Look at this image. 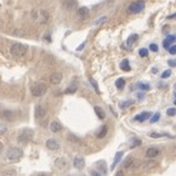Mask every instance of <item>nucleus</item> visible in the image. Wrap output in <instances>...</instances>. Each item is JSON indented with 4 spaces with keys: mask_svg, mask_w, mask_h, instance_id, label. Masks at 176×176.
I'll use <instances>...</instances> for the list:
<instances>
[{
    "mask_svg": "<svg viewBox=\"0 0 176 176\" xmlns=\"http://www.w3.org/2000/svg\"><path fill=\"white\" fill-rule=\"evenodd\" d=\"M159 118H160V114H159V113H156V114H154L153 117H151L149 121H151V123H156V121L159 120Z\"/></svg>",
    "mask_w": 176,
    "mask_h": 176,
    "instance_id": "nucleus-31",
    "label": "nucleus"
},
{
    "mask_svg": "<svg viewBox=\"0 0 176 176\" xmlns=\"http://www.w3.org/2000/svg\"><path fill=\"white\" fill-rule=\"evenodd\" d=\"M171 75V71L170 69H167L165 72H163V74H161V78L163 79H167V78H169Z\"/></svg>",
    "mask_w": 176,
    "mask_h": 176,
    "instance_id": "nucleus-33",
    "label": "nucleus"
},
{
    "mask_svg": "<svg viewBox=\"0 0 176 176\" xmlns=\"http://www.w3.org/2000/svg\"><path fill=\"white\" fill-rule=\"evenodd\" d=\"M159 154H160V151L158 148H156V147H151V148H148L146 151V157L147 158H154V157H157Z\"/></svg>",
    "mask_w": 176,
    "mask_h": 176,
    "instance_id": "nucleus-12",
    "label": "nucleus"
},
{
    "mask_svg": "<svg viewBox=\"0 0 176 176\" xmlns=\"http://www.w3.org/2000/svg\"><path fill=\"white\" fill-rule=\"evenodd\" d=\"M116 176H124V175H123V171H118V172L116 174Z\"/></svg>",
    "mask_w": 176,
    "mask_h": 176,
    "instance_id": "nucleus-47",
    "label": "nucleus"
},
{
    "mask_svg": "<svg viewBox=\"0 0 176 176\" xmlns=\"http://www.w3.org/2000/svg\"><path fill=\"white\" fill-rule=\"evenodd\" d=\"M9 116H12V113H11V112H9V111H5V112H3V113H1V117H3L4 119L10 120V119H11V117H9Z\"/></svg>",
    "mask_w": 176,
    "mask_h": 176,
    "instance_id": "nucleus-29",
    "label": "nucleus"
},
{
    "mask_svg": "<svg viewBox=\"0 0 176 176\" xmlns=\"http://www.w3.org/2000/svg\"><path fill=\"white\" fill-rule=\"evenodd\" d=\"M32 95L34 97H41L43 95H45V92L47 91V86L44 83H38L32 87Z\"/></svg>",
    "mask_w": 176,
    "mask_h": 176,
    "instance_id": "nucleus-4",
    "label": "nucleus"
},
{
    "mask_svg": "<svg viewBox=\"0 0 176 176\" xmlns=\"http://www.w3.org/2000/svg\"><path fill=\"white\" fill-rule=\"evenodd\" d=\"M96 167H97V170H96V171H98L101 175H106V174H107V168H106V165L103 164V161H98L97 164H96Z\"/></svg>",
    "mask_w": 176,
    "mask_h": 176,
    "instance_id": "nucleus-20",
    "label": "nucleus"
},
{
    "mask_svg": "<svg viewBox=\"0 0 176 176\" xmlns=\"http://www.w3.org/2000/svg\"><path fill=\"white\" fill-rule=\"evenodd\" d=\"M151 116H152V114H151V112H143V113H141V114L136 116L135 117V120L136 121H145V120L149 119Z\"/></svg>",
    "mask_w": 176,
    "mask_h": 176,
    "instance_id": "nucleus-15",
    "label": "nucleus"
},
{
    "mask_svg": "<svg viewBox=\"0 0 176 176\" xmlns=\"http://www.w3.org/2000/svg\"><path fill=\"white\" fill-rule=\"evenodd\" d=\"M68 140H69L71 142H75V143H81V140H80V139H78V137H75L74 135H69V136H68Z\"/></svg>",
    "mask_w": 176,
    "mask_h": 176,
    "instance_id": "nucleus-28",
    "label": "nucleus"
},
{
    "mask_svg": "<svg viewBox=\"0 0 176 176\" xmlns=\"http://www.w3.org/2000/svg\"><path fill=\"white\" fill-rule=\"evenodd\" d=\"M62 79H63V75H62L61 73H58V72H55V73H52L51 75H50V83L54 84V85L60 84L62 81Z\"/></svg>",
    "mask_w": 176,
    "mask_h": 176,
    "instance_id": "nucleus-7",
    "label": "nucleus"
},
{
    "mask_svg": "<svg viewBox=\"0 0 176 176\" xmlns=\"http://www.w3.org/2000/svg\"><path fill=\"white\" fill-rule=\"evenodd\" d=\"M105 21H107V17H106V16H102L101 18H98V20H96V21H95V24L97 26V24H101V23H103Z\"/></svg>",
    "mask_w": 176,
    "mask_h": 176,
    "instance_id": "nucleus-37",
    "label": "nucleus"
},
{
    "mask_svg": "<svg viewBox=\"0 0 176 176\" xmlns=\"http://www.w3.org/2000/svg\"><path fill=\"white\" fill-rule=\"evenodd\" d=\"M55 167L60 170H65L67 168V160L65 158H57L55 160Z\"/></svg>",
    "mask_w": 176,
    "mask_h": 176,
    "instance_id": "nucleus-13",
    "label": "nucleus"
},
{
    "mask_svg": "<svg viewBox=\"0 0 176 176\" xmlns=\"http://www.w3.org/2000/svg\"><path fill=\"white\" fill-rule=\"evenodd\" d=\"M46 113H47V111H46V108L44 106L38 105L35 107V118L36 119H44L45 116H46Z\"/></svg>",
    "mask_w": 176,
    "mask_h": 176,
    "instance_id": "nucleus-6",
    "label": "nucleus"
},
{
    "mask_svg": "<svg viewBox=\"0 0 176 176\" xmlns=\"http://www.w3.org/2000/svg\"><path fill=\"white\" fill-rule=\"evenodd\" d=\"M119 67H120V69H121V71H125V72L131 71V67H130V63H129V60H127V58L123 60V61L120 62Z\"/></svg>",
    "mask_w": 176,
    "mask_h": 176,
    "instance_id": "nucleus-17",
    "label": "nucleus"
},
{
    "mask_svg": "<svg viewBox=\"0 0 176 176\" xmlns=\"http://www.w3.org/2000/svg\"><path fill=\"white\" fill-rule=\"evenodd\" d=\"M141 145V140H137V139H135V140H132V145L130 146L131 148H134V147H136V146H140Z\"/></svg>",
    "mask_w": 176,
    "mask_h": 176,
    "instance_id": "nucleus-38",
    "label": "nucleus"
},
{
    "mask_svg": "<svg viewBox=\"0 0 176 176\" xmlns=\"http://www.w3.org/2000/svg\"><path fill=\"white\" fill-rule=\"evenodd\" d=\"M94 111H95V113H96V116L100 118V119H105V117H106V114H105V112H103V109L101 108V107H95L94 108Z\"/></svg>",
    "mask_w": 176,
    "mask_h": 176,
    "instance_id": "nucleus-22",
    "label": "nucleus"
},
{
    "mask_svg": "<svg viewBox=\"0 0 176 176\" xmlns=\"http://www.w3.org/2000/svg\"><path fill=\"white\" fill-rule=\"evenodd\" d=\"M77 6H78L77 0H65V1H63V7H65L66 10L72 11V10L77 9Z\"/></svg>",
    "mask_w": 176,
    "mask_h": 176,
    "instance_id": "nucleus-10",
    "label": "nucleus"
},
{
    "mask_svg": "<svg viewBox=\"0 0 176 176\" xmlns=\"http://www.w3.org/2000/svg\"><path fill=\"white\" fill-rule=\"evenodd\" d=\"M84 46H85V43H83V44H81V45H80L77 50H78V51H80V50H83V49H84Z\"/></svg>",
    "mask_w": 176,
    "mask_h": 176,
    "instance_id": "nucleus-44",
    "label": "nucleus"
},
{
    "mask_svg": "<svg viewBox=\"0 0 176 176\" xmlns=\"http://www.w3.org/2000/svg\"><path fill=\"white\" fill-rule=\"evenodd\" d=\"M73 163H74V168L78 170H83L85 167V159L83 157H75Z\"/></svg>",
    "mask_w": 176,
    "mask_h": 176,
    "instance_id": "nucleus-9",
    "label": "nucleus"
},
{
    "mask_svg": "<svg viewBox=\"0 0 176 176\" xmlns=\"http://www.w3.org/2000/svg\"><path fill=\"white\" fill-rule=\"evenodd\" d=\"M39 176H47V175H46V174H40Z\"/></svg>",
    "mask_w": 176,
    "mask_h": 176,
    "instance_id": "nucleus-50",
    "label": "nucleus"
},
{
    "mask_svg": "<svg viewBox=\"0 0 176 176\" xmlns=\"http://www.w3.org/2000/svg\"><path fill=\"white\" fill-rule=\"evenodd\" d=\"M167 114H168L169 117H174V116L176 114V109H175V108H169V109L167 111Z\"/></svg>",
    "mask_w": 176,
    "mask_h": 176,
    "instance_id": "nucleus-35",
    "label": "nucleus"
},
{
    "mask_svg": "<svg viewBox=\"0 0 176 176\" xmlns=\"http://www.w3.org/2000/svg\"><path fill=\"white\" fill-rule=\"evenodd\" d=\"M149 137H152V139H158V137H161V136H164V134H158V132H149L148 135Z\"/></svg>",
    "mask_w": 176,
    "mask_h": 176,
    "instance_id": "nucleus-32",
    "label": "nucleus"
},
{
    "mask_svg": "<svg viewBox=\"0 0 176 176\" xmlns=\"http://www.w3.org/2000/svg\"><path fill=\"white\" fill-rule=\"evenodd\" d=\"M123 152H118L117 154H116V157H114V160H113V164H112V167H111V169H114L116 167H117V164L120 161V159L123 158Z\"/></svg>",
    "mask_w": 176,
    "mask_h": 176,
    "instance_id": "nucleus-21",
    "label": "nucleus"
},
{
    "mask_svg": "<svg viewBox=\"0 0 176 176\" xmlns=\"http://www.w3.org/2000/svg\"><path fill=\"white\" fill-rule=\"evenodd\" d=\"M91 176H102V175L100 174L98 171H96V170H92V171H91Z\"/></svg>",
    "mask_w": 176,
    "mask_h": 176,
    "instance_id": "nucleus-43",
    "label": "nucleus"
},
{
    "mask_svg": "<svg viewBox=\"0 0 176 176\" xmlns=\"http://www.w3.org/2000/svg\"><path fill=\"white\" fill-rule=\"evenodd\" d=\"M175 41H176V36L175 35H168L165 39H164V41H163V47H164V49H169L171 46V44H174Z\"/></svg>",
    "mask_w": 176,
    "mask_h": 176,
    "instance_id": "nucleus-11",
    "label": "nucleus"
},
{
    "mask_svg": "<svg viewBox=\"0 0 176 176\" xmlns=\"http://www.w3.org/2000/svg\"><path fill=\"white\" fill-rule=\"evenodd\" d=\"M89 81H90V83H91V85L94 86V89L96 90V92H100V90H98V85H97V83H96V81H95V80H94L92 78H90V79H89Z\"/></svg>",
    "mask_w": 176,
    "mask_h": 176,
    "instance_id": "nucleus-34",
    "label": "nucleus"
},
{
    "mask_svg": "<svg viewBox=\"0 0 176 176\" xmlns=\"http://www.w3.org/2000/svg\"><path fill=\"white\" fill-rule=\"evenodd\" d=\"M152 72H153V73H157V72H158V69H157V68H153V69H152Z\"/></svg>",
    "mask_w": 176,
    "mask_h": 176,
    "instance_id": "nucleus-48",
    "label": "nucleus"
},
{
    "mask_svg": "<svg viewBox=\"0 0 176 176\" xmlns=\"http://www.w3.org/2000/svg\"><path fill=\"white\" fill-rule=\"evenodd\" d=\"M61 129H62V125L58 121H51V124H50V130L52 132H58Z\"/></svg>",
    "mask_w": 176,
    "mask_h": 176,
    "instance_id": "nucleus-19",
    "label": "nucleus"
},
{
    "mask_svg": "<svg viewBox=\"0 0 176 176\" xmlns=\"http://www.w3.org/2000/svg\"><path fill=\"white\" fill-rule=\"evenodd\" d=\"M156 164L157 163L156 161H145L143 163V165H142V169H145V170H149V169H153L154 167H156Z\"/></svg>",
    "mask_w": 176,
    "mask_h": 176,
    "instance_id": "nucleus-23",
    "label": "nucleus"
},
{
    "mask_svg": "<svg viewBox=\"0 0 176 176\" xmlns=\"http://www.w3.org/2000/svg\"><path fill=\"white\" fill-rule=\"evenodd\" d=\"M132 164H134V158H132V157H128L127 159H125V161H124V168L128 169V168H130Z\"/></svg>",
    "mask_w": 176,
    "mask_h": 176,
    "instance_id": "nucleus-24",
    "label": "nucleus"
},
{
    "mask_svg": "<svg viewBox=\"0 0 176 176\" xmlns=\"http://www.w3.org/2000/svg\"><path fill=\"white\" fill-rule=\"evenodd\" d=\"M137 39H139V35H137V34H131V35L128 38V40H127V47H128V49H130Z\"/></svg>",
    "mask_w": 176,
    "mask_h": 176,
    "instance_id": "nucleus-18",
    "label": "nucleus"
},
{
    "mask_svg": "<svg viewBox=\"0 0 176 176\" xmlns=\"http://www.w3.org/2000/svg\"><path fill=\"white\" fill-rule=\"evenodd\" d=\"M77 15H78V17H80V18H86L87 16H89V9L87 7H85V6H83V7H79L78 10H77Z\"/></svg>",
    "mask_w": 176,
    "mask_h": 176,
    "instance_id": "nucleus-14",
    "label": "nucleus"
},
{
    "mask_svg": "<svg viewBox=\"0 0 176 176\" xmlns=\"http://www.w3.org/2000/svg\"><path fill=\"white\" fill-rule=\"evenodd\" d=\"M3 148H4V146H3V142L0 141V154H1V152H3Z\"/></svg>",
    "mask_w": 176,
    "mask_h": 176,
    "instance_id": "nucleus-46",
    "label": "nucleus"
},
{
    "mask_svg": "<svg viewBox=\"0 0 176 176\" xmlns=\"http://www.w3.org/2000/svg\"><path fill=\"white\" fill-rule=\"evenodd\" d=\"M27 51H28V46L24 45V44H21V43H15L10 47V54L16 58L23 57L27 54Z\"/></svg>",
    "mask_w": 176,
    "mask_h": 176,
    "instance_id": "nucleus-1",
    "label": "nucleus"
},
{
    "mask_svg": "<svg viewBox=\"0 0 176 176\" xmlns=\"http://www.w3.org/2000/svg\"><path fill=\"white\" fill-rule=\"evenodd\" d=\"M139 55H140L141 57H147V56H148V50H147V49H140Z\"/></svg>",
    "mask_w": 176,
    "mask_h": 176,
    "instance_id": "nucleus-30",
    "label": "nucleus"
},
{
    "mask_svg": "<svg viewBox=\"0 0 176 176\" xmlns=\"http://www.w3.org/2000/svg\"><path fill=\"white\" fill-rule=\"evenodd\" d=\"M75 90H77V86L72 85V87H68V89L66 90V94H73V92H75Z\"/></svg>",
    "mask_w": 176,
    "mask_h": 176,
    "instance_id": "nucleus-36",
    "label": "nucleus"
},
{
    "mask_svg": "<svg viewBox=\"0 0 176 176\" xmlns=\"http://www.w3.org/2000/svg\"><path fill=\"white\" fill-rule=\"evenodd\" d=\"M168 50H169V52H170L171 55H176V45H171Z\"/></svg>",
    "mask_w": 176,
    "mask_h": 176,
    "instance_id": "nucleus-40",
    "label": "nucleus"
},
{
    "mask_svg": "<svg viewBox=\"0 0 176 176\" xmlns=\"http://www.w3.org/2000/svg\"><path fill=\"white\" fill-rule=\"evenodd\" d=\"M6 131H7V129H6V127H5V125L0 124V135H4Z\"/></svg>",
    "mask_w": 176,
    "mask_h": 176,
    "instance_id": "nucleus-41",
    "label": "nucleus"
},
{
    "mask_svg": "<svg viewBox=\"0 0 176 176\" xmlns=\"http://www.w3.org/2000/svg\"><path fill=\"white\" fill-rule=\"evenodd\" d=\"M45 145H46L47 149H50V151H57V149L60 148V143H58V141L55 140V139H49Z\"/></svg>",
    "mask_w": 176,
    "mask_h": 176,
    "instance_id": "nucleus-8",
    "label": "nucleus"
},
{
    "mask_svg": "<svg viewBox=\"0 0 176 176\" xmlns=\"http://www.w3.org/2000/svg\"><path fill=\"white\" fill-rule=\"evenodd\" d=\"M33 136H34V131L31 130V129H23L22 132L20 134V136L17 137V141L22 145H27L28 142L32 141L33 139Z\"/></svg>",
    "mask_w": 176,
    "mask_h": 176,
    "instance_id": "nucleus-2",
    "label": "nucleus"
},
{
    "mask_svg": "<svg viewBox=\"0 0 176 176\" xmlns=\"http://www.w3.org/2000/svg\"><path fill=\"white\" fill-rule=\"evenodd\" d=\"M6 157L9 160L11 161H17L21 157H22V151L17 147H12L7 151V153H6Z\"/></svg>",
    "mask_w": 176,
    "mask_h": 176,
    "instance_id": "nucleus-5",
    "label": "nucleus"
},
{
    "mask_svg": "<svg viewBox=\"0 0 176 176\" xmlns=\"http://www.w3.org/2000/svg\"><path fill=\"white\" fill-rule=\"evenodd\" d=\"M137 96H139V98H142V97H143V95H142V94H139Z\"/></svg>",
    "mask_w": 176,
    "mask_h": 176,
    "instance_id": "nucleus-49",
    "label": "nucleus"
},
{
    "mask_svg": "<svg viewBox=\"0 0 176 176\" xmlns=\"http://www.w3.org/2000/svg\"><path fill=\"white\" fill-rule=\"evenodd\" d=\"M174 103H175V106H176V100H175V102H174Z\"/></svg>",
    "mask_w": 176,
    "mask_h": 176,
    "instance_id": "nucleus-51",
    "label": "nucleus"
},
{
    "mask_svg": "<svg viewBox=\"0 0 176 176\" xmlns=\"http://www.w3.org/2000/svg\"><path fill=\"white\" fill-rule=\"evenodd\" d=\"M107 132H108L107 125H102V128L100 129V131L96 132V137H97V139H103V137L107 135Z\"/></svg>",
    "mask_w": 176,
    "mask_h": 176,
    "instance_id": "nucleus-16",
    "label": "nucleus"
},
{
    "mask_svg": "<svg viewBox=\"0 0 176 176\" xmlns=\"http://www.w3.org/2000/svg\"><path fill=\"white\" fill-rule=\"evenodd\" d=\"M134 105V100H128V101H124V102H121L120 103V108H128V107H130V106H132Z\"/></svg>",
    "mask_w": 176,
    "mask_h": 176,
    "instance_id": "nucleus-26",
    "label": "nucleus"
},
{
    "mask_svg": "<svg viewBox=\"0 0 176 176\" xmlns=\"http://www.w3.org/2000/svg\"><path fill=\"white\" fill-rule=\"evenodd\" d=\"M137 87H139V89H141V90H143V91L151 89L149 84H145V83H139V84H137Z\"/></svg>",
    "mask_w": 176,
    "mask_h": 176,
    "instance_id": "nucleus-27",
    "label": "nucleus"
},
{
    "mask_svg": "<svg viewBox=\"0 0 176 176\" xmlns=\"http://www.w3.org/2000/svg\"><path fill=\"white\" fill-rule=\"evenodd\" d=\"M168 63H169V66H171V67H176V61H175V60H169Z\"/></svg>",
    "mask_w": 176,
    "mask_h": 176,
    "instance_id": "nucleus-42",
    "label": "nucleus"
},
{
    "mask_svg": "<svg viewBox=\"0 0 176 176\" xmlns=\"http://www.w3.org/2000/svg\"><path fill=\"white\" fill-rule=\"evenodd\" d=\"M171 18H176V14H174V15H169V16H168V20H171Z\"/></svg>",
    "mask_w": 176,
    "mask_h": 176,
    "instance_id": "nucleus-45",
    "label": "nucleus"
},
{
    "mask_svg": "<svg viewBox=\"0 0 176 176\" xmlns=\"http://www.w3.org/2000/svg\"><path fill=\"white\" fill-rule=\"evenodd\" d=\"M149 50H151V51H153V52H157L158 51V45L157 44H151L149 45Z\"/></svg>",
    "mask_w": 176,
    "mask_h": 176,
    "instance_id": "nucleus-39",
    "label": "nucleus"
},
{
    "mask_svg": "<svg viewBox=\"0 0 176 176\" xmlns=\"http://www.w3.org/2000/svg\"><path fill=\"white\" fill-rule=\"evenodd\" d=\"M145 9V0H136L132 1L129 7H128V12L129 14H139Z\"/></svg>",
    "mask_w": 176,
    "mask_h": 176,
    "instance_id": "nucleus-3",
    "label": "nucleus"
},
{
    "mask_svg": "<svg viewBox=\"0 0 176 176\" xmlns=\"http://www.w3.org/2000/svg\"><path fill=\"white\" fill-rule=\"evenodd\" d=\"M116 86L118 87L119 90H121L123 87L125 86V79H123V78H119V79H117V80H116Z\"/></svg>",
    "mask_w": 176,
    "mask_h": 176,
    "instance_id": "nucleus-25",
    "label": "nucleus"
}]
</instances>
